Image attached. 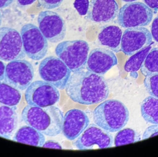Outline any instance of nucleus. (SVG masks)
Returning <instances> with one entry per match:
<instances>
[{
    "instance_id": "27",
    "label": "nucleus",
    "mask_w": 158,
    "mask_h": 157,
    "mask_svg": "<svg viewBox=\"0 0 158 157\" xmlns=\"http://www.w3.org/2000/svg\"><path fill=\"white\" fill-rule=\"evenodd\" d=\"M64 0H38L39 4L42 8L52 10L60 7Z\"/></svg>"
},
{
    "instance_id": "12",
    "label": "nucleus",
    "mask_w": 158,
    "mask_h": 157,
    "mask_svg": "<svg viewBox=\"0 0 158 157\" xmlns=\"http://www.w3.org/2000/svg\"><path fill=\"white\" fill-rule=\"evenodd\" d=\"M114 143V138L110 132L101 128L96 124H90L85 130L78 137L75 142L77 148L80 150L111 147Z\"/></svg>"
},
{
    "instance_id": "9",
    "label": "nucleus",
    "mask_w": 158,
    "mask_h": 157,
    "mask_svg": "<svg viewBox=\"0 0 158 157\" xmlns=\"http://www.w3.org/2000/svg\"><path fill=\"white\" fill-rule=\"evenodd\" d=\"M26 54L21 34L14 28H0V60L10 62L22 60Z\"/></svg>"
},
{
    "instance_id": "33",
    "label": "nucleus",
    "mask_w": 158,
    "mask_h": 157,
    "mask_svg": "<svg viewBox=\"0 0 158 157\" xmlns=\"http://www.w3.org/2000/svg\"><path fill=\"white\" fill-rule=\"evenodd\" d=\"M14 0H0V9L8 7L13 2Z\"/></svg>"
},
{
    "instance_id": "3",
    "label": "nucleus",
    "mask_w": 158,
    "mask_h": 157,
    "mask_svg": "<svg viewBox=\"0 0 158 157\" xmlns=\"http://www.w3.org/2000/svg\"><path fill=\"white\" fill-rule=\"evenodd\" d=\"M93 117L96 125L110 133H114L126 125L129 113L123 102L117 100H108L96 107Z\"/></svg>"
},
{
    "instance_id": "36",
    "label": "nucleus",
    "mask_w": 158,
    "mask_h": 157,
    "mask_svg": "<svg viewBox=\"0 0 158 157\" xmlns=\"http://www.w3.org/2000/svg\"><path fill=\"white\" fill-rule=\"evenodd\" d=\"M2 22V16L1 13L0 12V26H1Z\"/></svg>"
},
{
    "instance_id": "26",
    "label": "nucleus",
    "mask_w": 158,
    "mask_h": 157,
    "mask_svg": "<svg viewBox=\"0 0 158 157\" xmlns=\"http://www.w3.org/2000/svg\"><path fill=\"white\" fill-rule=\"evenodd\" d=\"M89 4V0H75L73 3L75 9L82 16L86 15L87 13Z\"/></svg>"
},
{
    "instance_id": "11",
    "label": "nucleus",
    "mask_w": 158,
    "mask_h": 157,
    "mask_svg": "<svg viewBox=\"0 0 158 157\" xmlns=\"http://www.w3.org/2000/svg\"><path fill=\"white\" fill-rule=\"evenodd\" d=\"M37 20L40 30L50 42L58 43L65 37V22L57 13L49 10L40 12Z\"/></svg>"
},
{
    "instance_id": "28",
    "label": "nucleus",
    "mask_w": 158,
    "mask_h": 157,
    "mask_svg": "<svg viewBox=\"0 0 158 157\" xmlns=\"http://www.w3.org/2000/svg\"><path fill=\"white\" fill-rule=\"evenodd\" d=\"M157 135H158V124H154L149 126L145 130L142 139H147Z\"/></svg>"
},
{
    "instance_id": "29",
    "label": "nucleus",
    "mask_w": 158,
    "mask_h": 157,
    "mask_svg": "<svg viewBox=\"0 0 158 157\" xmlns=\"http://www.w3.org/2000/svg\"><path fill=\"white\" fill-rule=\"evenodd\" d=\"M151 33L152 38L156 42H158V16L155 17L152 23Z\"/></svg>"
},
{
    "instance_id": "21",
    "label": "nucleus",
    "mask_w": 158,
    "mask_h": 157,
    "mask_svg": "<svg viewBox=\"0 0 158 157\" xmlns=\"http://www.w3.org/2000/svg\"><path fill=\"white\" fill-rule=\"evenodd\" d=\"M140 111L146 122L158 124V99L151 96L146 97L141 103Z\"/></svg>"
},
{
    "instance_id": "16",
    "label": "nucleus",
    "mask_w": 158,
    "mask_h": 157,
    "mask_svg": "<svg viewBox=\"0 0 158 157\" xmlns=\"http://www.w3.org/2000/svg\"><path fill=\"white\" fill-rule=\"evenodd\" d=\"M119 11L115 0H91L87 17L96 23H108L118 16Z\"/></svg>"
},
{
    "instance_id": "10",
    "label": "nucleus",
    "mask_w": 158,
    "mask_h": 157,
    "mask_svg": "<svg viewBox=\"0 0 158 157\" xmlns=\"http://www.w3.org/2000/svg\"><path fill=\"white\" fill-rule=\"evenodd\" d=\"M34 77V67L26 60L12 61L6 66L5 83L19 90L27 89L32 83Z\"/></svg>"
},
{
    "instance_id": "34",
    "label": "nucleus",
    "mask_w": 158,
    "mask_h": 157,
    "mask_svg": "<svg viewBox=\"0 0 158 157\" xmlns=\"http://www.w3.org/2000/svg\"><path fill=\"white\" fill-rule=\"evenodd\" d=\"M36 0H17V2L21 6H26L31 5Z\"/></svg>"
},
{
    "instance_id": "1",
    "label": "nucleus",
    "mask_w": 158,
    "mask_h": 157,
    "mask_svg": "<svg viewBox=\"0 0 158 157\" xmlns=\"http://www.w3.org/2000/svg\"><path fill=\"white\" fill-rule=\"evenodd\" d=\"M65 89L73 101L84 105L101 102L108 98L110 93L104 77L89 71L74 72L69 77Z\"/></svg>"
},
{
    "instance_id": "15",
    "label": "nucleus",
    "mask_w": 158,
    "mask_h": 157,
    "mask_svg": "<svg viewBox=\"0 0 158 157\" xmlns=\"http://www.w3.org/2000/svg\"><path fill=\"white\" fill-rule=\"evenodd\" d=\"M86 114L78 109L69 110L64 116L62 132L70 140H73L85 130L89 124Z\"/></svg>"
},
{
    "instance_id": "7",
    "label": "nucleus",
    "mask_w": 158,
    "mask_h": 157,
    "mask_svg": "<svg viewBox=\"0 0 158 157\" xmlns=\"http://www.w3.org/2000/svg\"><path fill=\"white\" fill-rule=\"evenodd\" d=\"M27 104L45 108L59 101L60 93L55 86L46 81H36L30 84L25 93Z\"/></svg>"
},
{
    "instance_id": "13",
    "label": "nucleus",
    "mask_w": 158,
    "mask_h": 157,
    "mask_svg": "<svg viewBox=\"0 0 158 157\" xmlns=\"http://www.w3.org/2000/svg\"><path fill=\"white\" fill-rule=\"evenodd\" d=\"M152 43V36L148 29L143 27H129L122 35L121 51L131 56Z\"/></svg>"
},
{
    "instance_id": "17",
    "label": "nucleus",
    "mask_w": 158,
    "mask_h": 157,
    "mask_svg": "<svg viewBox=\"0 0 158 157\" xmlns=\"http://www.w3.org/2000/svg\"><path fill=\"white\" fill-rule=\"evenodd\" d=\"M16 108L0 103V136L10 139L18 124Z\"/></svg>"
},
{
    "instance_id": "32",
    "label": "nucleus",
    "mask_w": 158,
    "mask_h": 157,
    "mask_svg": "<svg viewBox=\"0 0 158 157\" xmlns=\"http://www.w3.org/2000/svg\"><path fill=\"white\" fill-rule=\"evenodd\" d=\"M6 66L3 62L0 60V81L4 79Z\"/></svg>"
},
{
    "instance_id": "25",
    "label": "nucleus",
    "mask_w": 158,
    "mask_h": 157,
    "mask_svg": "<svg viewBox=\"0 0 158 157\" xmlns=\"http://www.w3.org/2000/svg\"><path fill=\"white\" fill-rule=\"evenodd\" d=\"M144 85L147 92L151 96L158 99V73L146 76Z\"/></svg>"
},
{
    "instance_id": "14",
    "label": "nucleus",
    "mask_w": 158,
    "mask_h": 157,
    "mask_svg": "<svg viewBox=\"0 0 158 157\" xmlns=\"http://www.w3.org/2000/svg\"><path fill=\"white\" fill-rule=\"evenodd\" d=\"M117 64V58L112 51L97 48L89 52L86 67L89 72L102 75Z\"/></svg>"
},
{
    "instance_id": "24",
    "label": "nucleus",
    "mask_w": 158,
    "mask_h": 157,
    "mask_svg": "<svg viewBox=\"0 0 158 157\" xmlns=\"http://www.w3.org/2000/svg\"><path fill=\"white\" fill-rule=\"evenodd\" d=\"M141 140L140 135L135 130L126 128L118 131L114 139L115 147L134 143Z\"/></svg>"
},
{
    "instance_id": "4",
    "label": "nucleus",
    "mask_w": 158,
    "mask_h": 157,
    "mask_svg": "<svg viewBox=\"0 0 158 157\" xmlns=\"http://www.w3.org/2000/svg\"><path fill=\"white\" fill-rule=\"evenodd\" d=\"M89 51V45L85 40H67L57 45L55 53L74 73L85 69Z\"/></svg>"
},
{
    "instance_id": "31",
    "label": "nucleus",
    "mask_w": 158,
    "mask_h": 157,
    "mask_svg": "<svg viewBox=\"0 0 158 157\" xmlns=\"http://www.w3.org/2000/svg\"><path fill=\"white\" fill-rule=\"evenodd\" d=\"M143 1L151 9L158 10V0H143Z\"/></svg>"
},
{
    "instance_id": "30",
    "label": "nucleus",
    "mask_w": 158,
    "mask_h": 157,
    "mask_svg": "<svg viewBox=\"0 0 158 157\" xmlns=\"http://www.w3.org/2000/svg\"><path fill=\"white\" fill-rule=\"evenodd\" d=\"M42 147L48 148L57 149H62V147L59 142L52 140H49L46 141L43 144Z\"/></svg>"
},
{
    "instance_id": "35",
    "label": "nucleus",
    "mask_w": 158,
    "mask_h": 157,
    "mask_svg": "<svg viewBox=\"0 0 158 157\" xmlns=\"http://www.w3.org/2000/svg\"><path fill=\"white\" fill-rule=\"evenodd\" d=\"M122 1L124 2H133L136 1H137V0H122Z\"/></svg>"
},
{
    "instance_id": "2",
    "label": "nucleus",
    "mask_w": 158,
    "mask_h": 157,
    "mask_svg": "<svg viewBox=\"0 0 158 157\" xmlns=\"http://www.w3.org/2000/svg\"><path fill=\"white\" fill-rule=\"evenodd\" d=\"M23 121L45 135L53 137L62 131L64 114L58 107L27 105L22 112Z\"/></svg>"
},
{
    "instance_id": "6",
    "label": "nucleus",
    "mask_w": 158,
    "mask_h": 157,
    "mask_svg": "<svg viewBox=\"0 0 158 157\" xmlns=\"http://www.w3.org/2000/svg\"><path fill=\"white\" fill-rule=\"evenodd\" d=\"M39 72L42 79L60 89H65L72 72L61 59L55 56L44 59L40 64Z\"/></svg>"
},
{
    "instance_id": "19",
    "label": "nucleus",
    "mask_w": 158,
    "mask_h": 157,
    "mask_svg": "<svg viewBox=\"0 0 158 157\" xmlns=\"http://www.w3.org/2000/svg\"><path fill=\"white\" fill-rule=\"evenodd\" d=\"M13 139L16 142L40 147H42L45 142L43 134L28 125L19 128Z\"/></svg>"
},
{
    "instance_id": "37",
    "label": "nucleus",
    "mask_w": 158,
    "mask_h": 157,
    "mask_svg": "<svg viewBox=\"0 0 158 157\" xmlns=\"http://www.w3.org/2000/svg\"><path fill=\"white\" fill-rule=\"evenodd\" d=\"M1 81H0V85H1Z\"/></svg>"
},
{
    "instance_id": "22",
    "label": "nucleus",
    "mask_w": 158,
    "mask_h": 157,
    "mask_svg": "<svg viewBox=\"0 0 158 157\" xmlns=\"http://www.w3.org/2000/svg\"><path fill=\"white\" fill-rule=\"evenodd\" d=\"M140 69L141 73L145 77L158 73V48H154L150 50Z\"/></svg>"
},
{
    "instance_id": "23",
    "label": "nucleus",
    "mask_w": 158,
    "mask_h": 157,
    "mask_svg": "<svg viewBox=\"0 0 158 157\" xmlns=\"http://www.w3.org/2000/svg\"><path fill=\"white\" fill-rule=\"evenodd\" d=\"M151 49L152 47L149 45L131 55L125 64V71L128 72H135L139 71L146 56Z\"/></svg>"
},
{
    "instance_id": "18",
    "label": "nucleus",
    "mask_w": 158,
    "mask_h": 157,
    "mask_svg": "<svg viewBox=\"0 0 158 157\" xmlns=\"http://www.w3.org/2000/svg\"><path fill=\"white\" fill-rule=\"evenodd\" d=\"M123 32L122 29L115 26H108L102 28L98 35L101 45L110 48L115 52L121 51V42Z\"/></svg>"
},
{
    "instance_id": "8",
    "label": "nucleus",
    "mask_w": 158,
    "mask_h": 157,
    "mask_svg": "<svg viewBox=\"0 0 158 157\" xmlns=\"http://www.w3.org/2000/svg\"><path fill=\"white\" fill-rule=\"evenodd\" d=\"M21 35L26 55L34 60L44 58L48 52V39L39 28L33 24L24 25L21 28Z\"/></svg>"
},
{
    "instance_id": "5",
    "label": "nucleus",
    "mask_w": 158,
    "mask_h": 157,
    "mask_svg": "<svg viewBox=\"0 0 158 157\" xmlns=\"http://www.w3.org/2000/svg\"><path fill=\"white\" fill-rule=\"evenodd\" d=\"M153 17V12L145 3L131 2L120 9L117 22L124 28L145 27L148 25Z\"/></svg>"
},
{
    "instance_id": "20",
    "label": "nucleus",
    "mask_w": 158,
    "mask_h": 157,
    "mask_svg": "<svg viewBox=\"0 0 158 157\" xmlns=\"http://www.w3.org/2000/svg\"><path fill=\"white\" fill-rule=\"evenodd\" d=\"M22 94L19 89L4 82L0 85V103L12 108L21 101Z\"/></svg>"
}]
</instances>
